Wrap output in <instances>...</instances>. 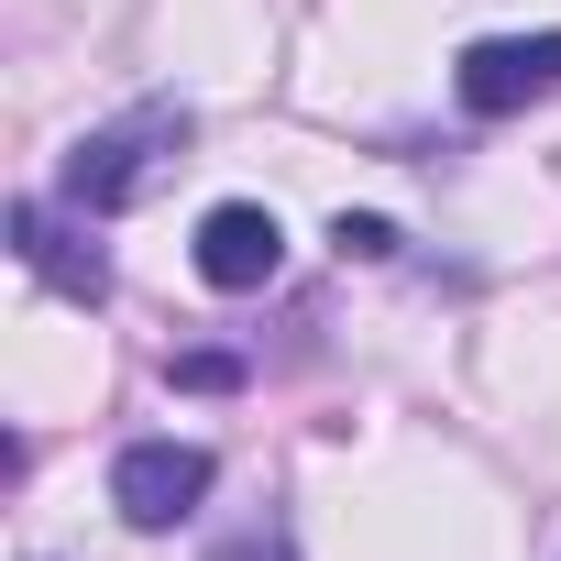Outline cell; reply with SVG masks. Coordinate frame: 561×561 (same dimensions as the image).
Segmentation results:
<instances>
[{
	"label": "cell",
	"instance_id": "cell-2",
	"mask_svg": "<svg viewBox=\"0 0 561 561\" xmlns=\"http://www.w3.org/2000/svg\"><path fill=\"white\" fill-rule=\"evenodd\" d=\"M209 484H220V462H209L198 440H133V451L111 462V506H122L144 539L187 528V517L209 506Z\"/></svg>",
	"mask_w": 561,
	"mask_h": 561
},
{
	"label": "cell",
	"instance_id": "cell-1",
	"mask_svg": "<svg viewBox=\"0 0 561 561\" xmlns=\"http://www.w3.org/2000/svg\"><path fill=\"white\" fill-rule=\"evenodd\" d=\"M187 111L176 100H133L122 122H100V133H78L67 144V165H56V187H67V209H89V220H111V209H133V198H154L165 187V165H187Z\"/></svg>",
	"mask_w": 561,
	"mask_h": 561
},
{
	"label": "cell",
	"instance_id": "cell-7",
	"mask_svg": "<svg viewBox=\"0 0 561 561\" xmlns=\"http://www.w3.org/2000/svg\"><path fill=\"white\" fill-rule=\"evenodd\" d=\"M209 561H298V539H287V517H253V528H231Z\"/></svg>",
	"mask_w": 561,
	"mask_h": 561
},
{
	"label": "cell",
	"instance_id": "cell-6",
	"mask_svg": "<svg viewBox=\"0 0 561 561\" xmlns=\"http://www.w3.org/2000/svg\"><path fill=\"white\" fill-rule=\"evenodd\" d=\"M331 242H342V264H386V253H397V220H375V209H342V220H331Z\"/></svg>",
	"mask_w": 561,
	"mask_h": 561
},
{
	"label": "cell",
	"instance_id": "cell-4",
	"mask_svg": "<svg viewBox=\"0 0 561 561\" xmlns=\"http://www.w3.org/2000/svg\"><path fill=\"white\" fill-rule=\"evenodd\" d=\"M275 264H287V231H275V209H264V198H220V209L198 220V275H209L220 298L275 287Z\"/></svg>",
	"mask_w": 561,
	"mask_h": 561
},
{
	"label": "cell",
	"instance_id": "cell-3",
	"mask_svg": "<svg viewBox=\"0 0 561 561\" xmlns=\"http://www.w3.org/2000/svg\"><path fill=\"white\" fill-rule=\"evenodd\" d=\"M451 89H462L473 122H517L528 100L561 89V34H484V45H462Z\"/></svg>",
	"mask_w": 561,
	"mask_h": 561
},
{
	"label": "cell",
	"instance_id": "cell-5",
	"mask_svg": "<svg viewBox=\"0 0 561 561\" xmlns=\"http://www.w3.org/2000/svg\"><path fill=\"white\" fill-rule=\"evenodd\" d=\"M12 242H23V264L45 275L56 298H111V253H100V242H78L45 198H12Z\"/></svg>",
	"mask_w": 561,
	"mask_h": 561
},
{
	"label": "cell",
	"instance_id": "cell-8",
	"mask_svg": "<svg viewBox=\"0 0 561 561\" xmlns=\"http://www.w3.org/2000/svg\"><path fill=\"white\" fill-rule=\"evenodd\" d=\"M176 386H198V397H220V386H242V364H231V353H176Z\"/></svg>",
	"mask_w": 561,
	"mask_h": 561
}]
</instances>
